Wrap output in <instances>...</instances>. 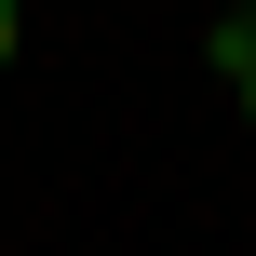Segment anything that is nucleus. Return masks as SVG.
<instances>
[{
    "label": "nucleus",
    "mask_w": 256,
    "mask_h": 256,
    "mask_svg": "<svg viewBox=\"0 0 256 256\" xmlns=\"http://www.w3.org/2000/svg\"><path fill=\"white\" fill-rule=\"evenodd\" d=\"M202 68H216V81L243 94V122H256V0H243V14H216V40H202Z\"/></svg>",
    "instance_id": "nucleus-1"
},
{
    "label": "nucleus",
    "mask_w": 256,
    "mask_h": 256,
    "mask_svg": "<svg viewBox=\"0 0 256 256\" xmlns=\"http://www.w3.org/2000/svg\"><path fill=\"white\" fill-rule=\"evenodd\" d=\"M14 27H27V0H0V68H14Z\"/></svg>",
    "instance_id": "nucleus-2"
}]
</instances>
